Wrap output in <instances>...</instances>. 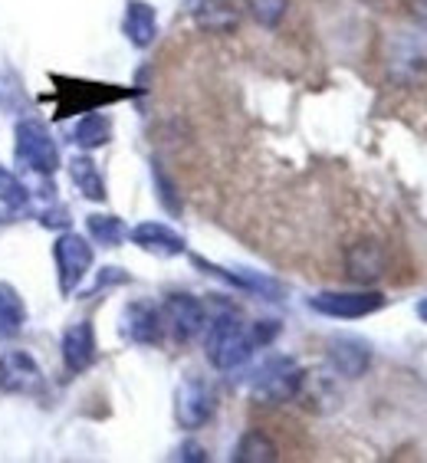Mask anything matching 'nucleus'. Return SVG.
Instances as JSON below:
<instances>
[{
	"mask_svg": "<svg viewBox=\"0 0 427 463\" xmlns=\"http://www.w3.org/2000/svg\"><path fill=\"white\" fill-rule=\"evenodd\" d=\"M253 335L247 332L243 319L237 312H223L217 319H207V339H204V352L207 362H211L217 372H233L250 362L253 355Z\"/></svg>",
	"mask_w": 427,
	"mask_h": 463,
	"instance_id": "1",
	"label": "nucleus"
},
{
	"mask_svg": "<svg viewBox=\"0 0 427 463\" xmlns=\"http://www.w3.org/2000/svg\"><path fill=\"white\" fill-rule=\"evenodd\" d=\"M14 155L27 171L50 178L60 168V148H56L53 135L40 118H20L14 128Z\"/></svg>",
	"mask_w": 427,
	"mask_h": 463,
	"instance_id": "2",
	"label": "nucleus"
},
{
	"mask_svg": "<svg viewBox=\"0 0 427 463\" xmlns=\"http://www.w3.org/2000/svg\"><path fill=\"white\" fill-rule=\"evenodd\" d=\"M303 378H306V372L296 365L293 358L273 355L260 365L257 378H253V398H260V402H267V404L289 402V398L299 394Z\"/></svg>",
	"mask_w": 427,
	"mask_h": 463,
	"instance_id": "3",
	"label": "nucleus"
},
{
	"mask_svg": "<svg viewBox=\"0 0 427 463\" xmlns=\"http://www.w3.org/2000/svg\"><path fill=\"white\" fill-rule=\"evenodd\" d=\"M53 260H56V279H60V293L72 296L92 269V247L86 237L72 231H62L53 243Z\"/></svg>",
	"mask_w": 427,
	"mask_h": 463,
	"instance_id": "4",
	"label": "nucleus"
},
{
	"mask_svg": "<svg viewBox=\"0 0 427 463\" xmlns=\"http://www.w3.org/2000/svg\"><path fill=\"white\" fill-rule=\"evenodd\" d=\"M161 319L171 329V335L178 342H191L197 339L201 332L207 329V309L201 299L187 293H171L161 306Z\"/></svg>",
	"mask_w": 427,
	"mask_h": 463,
	"instance_id": "5",
	"label": "nucleus"
},
{
	"mask_svg": "<svg viewBox=\"0 0 427 463\" xmlns=\"http://www.w3.org/2000/svg\"><path fill=\"white\" fill-rule=\"evenodd\" d=\"M214 418V392L207 388V382L201 378H185L175 392V420L178 428L185 430H197L204 428L207 420Z\"/></svg>",
	"mask_w": 427,
	"mask_h": 463,
	"instance_id": "6",
	"label": "nucleus"
},
{
	"mask_svg": "<svg viewBox=\"0 0 427 463\" xmlns=\"http://www.w3.org/2000/svg\"><path fill=\"white\" fill-rule=\"evenodd\" d=\"M384 306L382 293H319L309 299V309L332 319H362Z\"/></svg>",
	"mask_w": 427,
	"mask_h": 463,
	"instance_id": "7",
	"label": "nucleus"
},
{
	"mask_svg": "<svg viewBox=\"0 0 427 463\" xmlns=\"http://www.w3.org/2000/svg\"><path fill=\"white\" fill-rule=\"evenodd\" d=\"M43 388V372L27 352L0 355V392L4 394H36Z\"/></svg>",
	"mask_w": 427,
	"mask_h": 463,
	"instance_id": "8",
	"label": "nucleus"
},
{
	"mask_svg": "<svg viewBox=\"0 0 427 463\" xmlns=\"http://www.w3.org/2000/svg\"><path fill=\"white\" fill-rule=\"evenodd\" d=\"M388 267V253L378 241H358L346 250V273L352 283H378Z\"/></svg>",
	"mask_w": 427,
	"mask_h": 463,
	"instance_id": "9",
	"label": "nucleus"
},
{
	"mask_svg": "<svg viewBox=\"0 0 427 463\" xmlns=\"http://www.w3.org/2000/svg\"><path fill=\"white\" fill-rule=\"evenodd\" d=\"M132 243L145 250V253H155V257H181L187 250L185 237L178 231H171L168 223H158V221H145L138 227L128 231Z\"/></svg>",
	"mask_w": 427,
	"mask_h": 463,
	"instance_id": "10",
	"label": "nucleus"
},
{
	"mask_svg": "<svg viewBox=\"0 0 427 463\" xmlns=\"http://www.w3.org/2000/svg\"><path fill=\"white\" fill-rule=\"evenodd\" d=\"M195 260L197 269H204V273H211V277L223 279V283L237 286V289H250V293H260L263 299H280L283 296V286L276 283V279L263 277V273H253V269H223V267H214V263H207L204 257H191Z\"/></svg>",
	"mask_w": 427,
	"mask_h": 463,
	"instance_id": "11",
	"label": "nucleus"
},
{
	"mask_svg": "<svg viewBox=\"0 0 427 463\" xmlns=\"http://www.w3.org/2000/svg\"><path fill=\"white\" fill-rule=\"evenodd\" d=\"M161 329L165 319L152 303H128L122 312V332L135 345H155L161 342Z\"/></svg>",
	"mask_w": 427,
	"mask_h": 463,
	"instance_id": "12",
	"label": "nucleus"
},
{
	"mask_svg": "<svg viewBox=\"0 0 427 463\" xmlns=\"http://www.w3.org/2000/svg\"><path fill=\"white\" fill-rule=\"evenodd\" d=\"M62 362L72 374L86 372V368L96 362V332H92V322H76L62 332Z\"/></svg>",
	"mask_w": 427,
	"mask_h": 463,
	"instance_id": "13",
	"label": "nucleus"
},
{
	"mask_svg": "<svg viewBox=\"0 0 427 463\" xmlns=\"http://www.w3.org/2000/svg\"><path fill=\"white\" fill-rule=\"evenodd\" d=\"M122 30H125V36H128V43L138 46V50L152 46L155 36H158V17H155L152 4H145V0H128V4H125Z\"/></svg>",
	"mask_w": 427,
	"mask_h": 463,
	"instance_id": "14",
	"label": "nucleus"
},
{
	"mask_svg": "<svg viewBox=\"0 0 427 463\" xmlns=\"http://www.w3.org/2000/svg\"><path fill=\"white\" fill-rule=\"evenodd\" d=\"M329 362L338 374H346V378H358V374H365L368 362H372V352L362 339H336L329 345Z\"/></svg>",
	"mask_w": 427,
	"mask_h": 463,
	"instance_id": "15",
	"label": "nucleus"
},
{
	"mask_svg": "<svg viewBox=\"0 0 427 463\" xmlns=\"http://www.w3.org/2000/svg\"><path fill=\"white\" fill-rule=\"evenodd\" d=\"M195 24L207 33H233L241 24V14L231 0H197Z\"/></svg>",
	"mask_w": 427,
	"mask_h": 463,
	"instance_id": "16",
	"label": "nucleus"
},
{
	"mask_svg": "<svg viewBox=\"0 0 427 463\" xmlns=\"http://www.w3.org/2000/svg\"><path fill=\"white\" fill-rule=\"evenodd\" d=\"M70 178H72V184H76V191H80L82 197L96 201V204H102V201L109 197L106 181H102L96 161H92L90 155H76V158H70Z\"/></svg>",
	"mask_w": 427,
	"mask_h": 463,
	"instance_id": "17",
	"label": "nucleus"
},
{
	"mask_svg": "<svg viewBox=\"0 0 427 463\" xmlns=\"http://www.w3.org/2000/svg\"><path fill=\"white\" fill-rule=\"evenodd\" d=\"M24 322H27V306H24L20 293L10 283H0V339L20 332Z\"/></svg>",
	"mask_w": 427,
	"mask_h": 463,
	"instance_id": "18",
	"label": "nucleus"
},
{
	"mask_svg": "<svg viewBox=\"0 0 427 463\" xmlns=\"http://www.w3.org/2000/svg\"><path fill=\"white\" fill-rule=\"evenodd\" d=\"M112 138V122H109V116H102V112H90V116H82L80 122H76V128H72V142L80 145V148H102V145Z\"/></svg>",
	"mask_w": 427,
	"mask_h": 463,
	"instance_id": "19",
	"label": "nucleus"
},
{
	"mask_svg": "<svg viewBox=\"0 0 427 463\" xmlns=\"http://www.w3.org/2000/svg\"><path fill=\"white\" fill-rule=\"evenodd\" d=\"M233 460L237 463H273V460H280V447H276L267 434L247 430V434L241 437L237 450H233Z\"/></svg>",
	"mask_w": 427,
	"mask_h": 463,
	"instance_id": "20",
	"label": "nucleus"
},
{
	"mask_svg": "<svg viewBox=\"0 0 427 463\" xmlns=\"http://www.w3.org/2000/svg\"><path fill=\"white\" fill-rule=\"evenodd\" d=\"M86 227H90L92 241L102 243V247H119V243L128 237V227H125V221L116 214H92L90 221H86Z\"/></svg>",
	"mask_w": 427,
	"mask_h": 463,
	"instance_id": "21",
	"label": "nucleus"
},
{
	"mask_svg": "<svg viewBox=\"0 0 427 463\" xmlns=\"http://www.w3.org/2000/svg\"><path fill=\"white\" fill-rule=\"evenodd\" d=\"M247 10L250 17L257 20L260 27H280L286 17V10H289V0H247Z\"/></svg>",
	"mask_w": 427,
	"mask_h": 463,
	"instance_id": "22",
	"label": "nucleus"
},
{
	"mask_svg": "<svg viewBox=\"0 0 427 463\" xmlns=\"http://www.w3.org/2000/svg\"><path fill=\"white\" fill-rule=\"evenodd\" d=\"M27 201H30L27 184H24V181H20L10 168H4V165H0V204L24 207Z\"/></svg>",
	"mask_w": 427,
	"mask_h": 463,
	"instance_id": "23",
	"label": "nucleus"
},
{
	"mask_svg": "<svg viewBox=\"0 0 427 463\" xmlns=\"http://www.w3.org/2000/svg\"><path fill=\"white\" fill-rule=\"evenodd\" d=\"M250 335H253V342H257V345H267L270 339H273V335H280V322H260V326H253V332H250Z\"/></svg>",
	"mask_w": 427,
	"mask_h": 463,
	"instance_id": "24",
	"label": "nucleus"
},
{
	"mask_svg": "<svg viewBox=\"0 0 427 463\" xmlns=\"http://www.w3.org/2000/svg\"><path fill=\"white\" fill-rule=\"evenodd\" d=\"M40 223H43V227H70V211H66V207L43 211V214H40Z\"/></svg>",
	"mask_w": 427,
	"mask_h": 463,
	"instance_id": "25",
	"label": "nucleus"
},
{
	"mask_svg": "<svg viewBox=\"0 0 427 463\" xmlns=\"http://www.w3.org/2000/svg\"><path fill=\"white\" fill-rule=\"evenodd\" d=\"M155 181H158V187H161V201H165V207L168 211H175L178 214V201H175V194H171V184L165 181V175H161V168L155 165Z\"/></svg>",
	"mask_w": 427,
	"mask_h": 463,
	"instance_id": "26",
	"label": "nucleus"
},
{
	"mask_svg": "<svg viewBox=\"0 0 427 463\" xmlns=\"http://www.w3.org/2000/svg\"><path fill=\"white\" fill-rule=\"evenodd\" d=\"M178 460L201 463V460H207V454H204V447H201V444H181L178 447Z\"/></svg>",
	"mask_w": 427,
	"mask_h": 463,
	"instance_id": "27",
	"label": "nucleus"
},
{
	"mask_svg": "<svg viewBox=\"0 0 427 463\" xmlns=\"http://www.w3.org/2000/svg\"><path fill=\"white\" fill-rule=\"evenodd\" d=\"M411 10H414L418 24H424V27H427V0H411Z\"/></svg>",
	"mask_w": 427,
	"mask_h": 463,
	"instance_id": "28",
	"label": "nucleus"
},
{
	"mask_svg": "<svg viewBox=\"0 0 427 463\" xmlns=\"http://www.w3.org/2000/svg\"><path fill=\"white\" fill-rule=\"evenodd\" d=\"M418 316L427 322V299H421V303H418Z\"/></svg>",
	"mask_w": 427,
	"mask_h": 463,
	"instance_id": "29",
	"label": "nucleus"
}]
</instances>
